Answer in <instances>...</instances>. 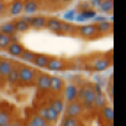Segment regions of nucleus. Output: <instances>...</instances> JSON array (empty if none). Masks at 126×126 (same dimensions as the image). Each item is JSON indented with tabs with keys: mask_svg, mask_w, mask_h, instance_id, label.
<instances>
[{
	"mask_svg": "<svg viewBox=\"0 0 126 126\" xmlns=\"http://www.w3.org/2000/svg\"><path fill=\"white\" fill-rule=\"evenodd\" d=\"M95 96H96V93H95L94 89H93L92 87H89V85L82 87V88L78 90V95H77V98H79V100H80V104L84 105L87 109L93 108Z\"/></svg>",
	"mask_w": 126,
	"mask_h": 126,
	"instance_id": "f257e3e1",
	"label": "nucleus"
},
{
	"mask_svg": "<svg viewBox=\"0 0 126 126\" xmlns=\"http://www.w3.org/2000/svg\"><path fill=\"white\" fill-rule=\"evenodd\" d=\"M35 77H36V72L33 69H31L30 67H20L19 68V79L24 83H32L35 80Z\"/></svg>",
	"mask_w": 126,
	"mask_h": 126,
	"instance_id": "f03ea898",
	"label": "nucleus"
},
{
	"mask_svg": "<svg viewBox=\"0 0 126 126\" xmlns=\"http://www.w3.org/2000/svg\"><path fill=\"white\" fill-rule=\"evenodd\" d=\"M38 115L42 116L46 121H48V122H53V121H56V120L58 119V115H59V114H58L53 108H51V106H46V108H41V109H40Z\"/></svg>",
	"mask_w": 126,
	"mask_h": 126,
	"instance_id": "7ed1b4c3",
	"label": "nucleus"
},
{
	"mask_svg": "<svg viewBox=\"0 0 126 126\" xmlns=\"http://www.w3.org/2000/svg\"><path fill=\"white\" fill-rule=\"evenodd\" d=\"M66 112H67V116H69V117H77L83 112V105L79 101H72L68 104Z\"/></svg>",
	"mask_w": 126,
	"mask_h": 126,
	"instance_id": "20e7f679",
	"label": "nucleus"
},
{
	"mask_svg": "<svg viewBox=\"0 0 126 126\" xmlns=\"http://www.w3.org/2000/svg\"><path fill=\"white\" fill-rule=\"evenodd\" d=\"M77 95H78V89H77L76 85L68 84V85L64 88V98H66V100H67L68 103L76 101Z\"/></svg>",
	"mask_w": 126,
	"mask_h": 126,
	"instance_id": "39448f33",
	"label": "nucleus"
},
{
	"mask_svg": "<svg viewBox=\"0 0 126 126\" xmlns=\"http://www.w3.org/2000/svg\"><path fill=\"white\" fill-rule=\"evenodd\" d=\"M63 88H64V84H63V80L62 78L59 77H51V80H49V89L54 93H59Z\"/></svg>",
	"mask_w": 126,
	"mask_h": 126,
	"instance_id": "423d86ee",
	"label": "nucleus"
},
{
	"mask_svg": "<svg viewBox=\"0 0 126 126\" xmlns=\"http://www.w3.org/2000/svg\"><path fill=\"white\" fill-rule=\"evenodd\" d=\"M93 67H94L95 71L103 72V71H105V69H108L110 67V61L108 58H105V57L104 58H98V59H95L93 62Z\"/></svg>",
	"mask_w": 126,
	"mask_h": 126,
	"instance_id": "0eeeda50",
	"label": "nucleus"
},
{
	"mask_svg": "<svg viewBox=\"0 0 126 126\" xmlns=\"http://www.w3.org/2000/svg\"><path fill=\"white\" fill-rule=\"evenodd\" d=\"M37 9H38V4L36 0H26L24 3L22 13H25L26 15H31V14H35Z\"/></svg>",
	"mask_w": 126,
	"mask_h": 126,
	"instance_id": "6e6552de",
	"label": "nucleus"
},
{
	"mask_svg": "<svg viewBox=\"0 0 126 126\" xmlns=\"http://www.w3.org/2000/svg\"><path fill=\"white\" fill-rule=\"evenodd\" d=\"M63 67H64V63H63L62 59H59V58H49L46 68L49 69V71H61V69H63Z\"/></svg>",
	"mask_w": 126,
	"mask_h": 126,
	"instance_id": "1a4fd4ad",
	"label": "nucleus"
},
{
	"mask_svg": "<svg viewBox=\"0 0 126 126\" xmlns=\"http://www.w3.org/2000/svg\"><path fill=\"white\" fill-rule=\"evenodd\" d=\"M46 22H47V19L42 15H38V16H35V17H31V21H30V27H33V29H43L46 26Z\"/></svg>",
	"mask_w": 126,
	"mask_h": 126,
	"instance_id": "9d476101",
	"label": "nucleus"
},
{
	"mask_svg": "<svg viewBox=\"0 0 126 126\" xmlns=\"http://www.w3.org/2000/svg\"><path fill=\"white\" fill-rule=\"evenodd\" d=\"M79 33L84 37H92V36H95L98 31H96L95 25H84L79 27Z\"/></svg>",
	"mask_w": 126,
	"mask_h": 126,
	"instance_id": "9b49d317",
	"label": "nucleus"
},
{
	"mask_svg": "<svg viewBox=\"0 0 126 126\" xmlns=\"http://www.w3.org/2000/svg\"><path fill=\"white\" fill-rule=\"evenodd\" d=\"M49 80H51V76L48 74H41L37 79V87L43 90V92H47L49 90Z\"/></svg>",
	"mask_w": 126,
	"mask_h": 126,
	"instance_id": "f8f14e48",
	"label": "nucleus"
},
{
	"mask_svg": "<svg viewBox=\"0 0 126 126\" xmlns=\"http://www.w3.org/2000/svg\"><path fill=\"white\" fill-rule=\"evenodd\" d=\"M6 49H8L9 54L15 56V57H20V54H21L22 51H24V47H22V45H20L19 42H11Z\"/></svg>",
	"mask_w": 126,
	"mask_h": 126,
	"instance_id": "ddd939ff",
	"label": "nucleus"
},
{
	"mask_svg": "<svg viewBox=\"0 0 126 126\" xmlns=\"http://www.w3.org/2000/svg\"><path fill=\"white\" fill-rule=\"evenodd\" d=\"M61 22H62V21H59L58 19H56V17H51V19L47 20V22H46V27H47L49 31H52V32H59Z\"/></svg>",
	"mask_w": 126,
	"mask_h": 126,
	"instance_id": "4468645a",
	"label": "nucleus"
},
{
	"mask_svg": "<svg viewBox=\"0 0 126 126\" xmlns=\"http://www.w3.org/2000/svg\"><path fill=\"white\" fill-rule=\"evenodd\" d=\"M48 59H49V57L46 56V54H36V57L33 59V63H35L36 67L46 68L47 67V63H48Z\"/></svg>",
	"mask_w": 126,
	"mask_h": 126,
	"instance_id": "2eb2a0df",
	"label": "nucleus"
},
{
	"mask_svg": "<svg viewBox=\"0 0 126 126\" xmlns=\"http://www.w3.org/2000/svg\"><path fill=\"white\" fill-rule=\"evenodd\" d=\"M22 8H24V3L21 0H16V1H14L10 6V14L13 16H17L22 13Z\"/></svg>",
	"mask_w": 126,
	"mask_h": 126,
	"instance_id": "dca6fc26",
	"label": "nucleus"
},
{
	"mask_svg": "<svg viewBox=\"0 0 126 126\" xmlns=\"http://www.w3.org/2000/svg\"><path fill=\"white\" fill-rule=\"evenodd\" d=\"M13 63L9 61V59H3V61H0V69H1V76L6 77L10 71L13 69Z\"/></svg>",
	"mask_w": 126,
	"mask_h": 126,
	"instance_id": "f3484780",
	"label": "nucleus"
},
{
	"mask_svg": "<svg viewBox=\"0 0 126 126\" xmlns=\"http://www.w3.org/2000/svg\"><path fill=\"white\" fill-rule=\"evenodd\" d=\"M99 8L104 14H110L114 10V1L112 0H101V4Z\"/></svg>",
	"mask_w": 126,
	"mask_h": 126,
	"instance_id": "a211bd4d",
	"label": "nucleus"
},
{
	"mask_svg": "<svg viewBox=\"0 0 126 126\" xmlns=\"http://www.w3.org/2000/svg\"><path fill=\"white\" fill-rule=\"evenodd\" d=\"M36 57V53L30 51V49H24L22 53L20 54V58L24 61V62H27V63H33V59Z\"/></svg>",
	"mask_w": 126,
	"mask_h": 126,
	"instance_id": "6ab92c4d",
	"label": "nucleus"
},
{
	"mask_svg": "<svg viewBox=\"0 0 126 126\" xmlns=\"http://www.w3.org/2000/svg\"><path fill=\"white\" fill-rule=\"evenodd\" d=\"M6 79L10 84H16L20 79H19V68L13 67V69L10 71V73L6 76Z\"/></svg>",
	"mask_w": 126,
	"mask_h": 126,
	"instance_id": "aec40b11",
	"label": "nucleus"
},
{
	"mask_svg": "<svg viewBox=\"0 0 126 126\" xmlns=\"http://www.w3.org/2000/svg\"><path fill=\"white\" fill-rule=\"evenodd\" d=\"M95 27H96V31H98V32H100V33H106V32L111 31L112 25H111V22H109V21H103V22H99L98 25H95Z\"/></svg>",
	"mask_w": 126,
	"mask_h": 126,
	"instance_id": "412c9836",
	"label": "nucleus"
},
{
	"mask_svg": "<svg viewBox=\"0 0 126 126\" xmlns=\"http://www.w3.org/2000/svg\"><path fill=\"white\" fill-rule=\"evenodd\" d=\"M0 32L1 33H5V35H13L15 32V26H14V22H5L0 26Z\"/></svg>",
	"mask_w": 126,
	"mask_h": 126,
	"instance_id": "4be33fe9",
	"label": "nucleus"
},
{
	"mask_svg": "<svg viewBox=\"0 0 126 126\" xmlns=\"http://www.w3.org/2000/svg\"><path fill=\"white\" fill-rule=\"evenodd\" d=\"M101 115H103V117H104L108 122H112V120H114V110H112L111 106H106V105H105V106L103 108Z\"/></svg>",
	"mask_w": 126,
	"mask_h": 126,
	"instance_id": "5701e85b",
	"label": "nucleus"
},
{
	"mask_svg": "<svg viewBox=\"0 0 126 126\" xmlns=\"http://www.w3.org/2000/svg\"><path fill=\"white\" fill-rule=\"evenodd\" d=\"M14 26H15V31H17V32H25V31H27L29 29H30V24L29 22H26L25 20H17L15 24H14Z\"/></svg>",
	"mask_w": 126,
	"mask_h": 126,
	"instance_id": "b1692460",
	"label": "nucleus"
},
{
	"mask_svg": "<svg viewBox=\"0 0 126 126\" xmlns=\"http://www.w3.org/2000/svg\"><path fill=\"white\" fill-rule=\"evenodd\" d=\"M96 16V14H95V11H93V10H89V11H84V13H80V14H78L74 19L77 20V21H84V20H88V19H92V17H95Z\"/></svg>",
	"mask_w": 126,
	"mask_h": 126,
	"instance_id": "393cba45",
	"label": "nucleus"
},
{
	"mask_svg": "<svg viewBox=\"0 0 126 126\" xmlns=\"http://www.w3.org/2000/svg\"><path fill=\"white\" fill-rule=\"evenodd\" d=\"M11 43V36L9 35H5V33H1L0 32V48H8L9 45Z\"/></svg>",
	"mask_w": 126,
	"mask_h": 126,
	"instance_id": "a878e982",
	"label": "nucleus"
},
{
	"mask_svg": "<svg viewBox=\"0 0 126 126\" xmlns=\"http://www.w3.org/2000/svg\"><path fill=\"white\" fill-rule=\"evenodd\" d=\"M30 122H32L35 126H49V125H48V121H46V120H45L42 116H40V115L32 116V119H31Z\"/></svg>",
	"mask_w": 126,
	"mask_h": 126,
	"instance_id": "bb28decb",
	"label": "nucleus"
},
{
	"mask_svg": "<svg viewBox=\"0 0 126 126\" xmlns=\"http://www.w3.org/2000/svg\"><path fill=\"white\" fill-rule=\"evenodd\" d=\"M105 103H106V99H105V95L101 94V93H98L96 96H95V100H94V105L96 108H104L105 106Z\"/></svg>",
	"mask_w": 126,
	"mask_h": 126,
	"instance_id": "cd10ccee",
	"label": "nucleus"
},
{
	"mask_svg": "<svg viewBox=\"0 0 126 126\" xmlns=\"http://www.w3.org/2000/svg\"><path fill=\"white\" fill-rule=\"evenodd\" d=\"M62 126H79V122L77 120V117H64L62 122Z\"/></svg>",
	"mask_w": 126,
	"mask_h": 126,
	"instance_id": "c85d7f7f",
	"label": "nucleus"
},
{
	"mask_svg": "<svg viewBox=\"0 0 126 126\" xmlns=\"http://www.w3.org/2000/svg\"><path fill=\"white\" fill-rule=\"evenodd\" d=\"M51 108H53L58 114H61L62 111H63V109H64V104H63V101L62 100H59V99H56V100H53L52 101V104H51Z\"/></svg>",
	"mask_w": 126,
	"mask_h": 126,
	"instance_id": "c756f323",
	"label": "nucleus"
},
{
	"mask_svg": "<svg viewBox=\"0 0 126 126\" xmlns=\"http://www.w3.org/2000/svg\"><path fill=\"white\" fill-rule=\"evenodd\" d=\"M72 30L71 24H68L67 21H62L61 22V27H59V33H68Z\"/></svg>",
	"mask_w": 126,
	"mask_h": 126,
	"instance_id": "7c9ffc66",
	"label": "nucleus"
},
{
	"mask_svg": "<svg viewBox=\"0 0 126 126\" xmlns=\"http://www.w3.org/2000/svg\"><path fill=\"white\" fill-rule=\"evenodd\" d=\"M10 122V115L6 111H0V126Z\"/></svg>",
	"mask_w": 126,
	"mask_h": 126,
	"instance_id": "2f4dec72",
	"label": "nucleus"
},
{
	"mask_svg": "<svg viewBox=\"0 0 126 126\" xmlns=\"http://www.w3.org/2000/svg\"><path fill=\"white\" fill-rule=\"evenodd\" d=\"M74 17H76V11L74 10H69L68 13L64 14V20L71 21V20H74Z\"/></svg>",
	"mask_w": 126,
	"mask_h": 126,
	"instance_id": "473e14b6",
	"label": "nucleus"
},
{
	"mask_svg": "<svg viewBox=\"0 0 126 126\" xmlns=\"http://www.w3.org/2000/svg\"><path fill=\"white\" fill-rule=\"evenodd\" d=\"M90 4H92V6H94V8H99L100 4H101V0H90Z\"/></svg>",
	"mask_w": 126,
	"mask_h": 126,
	"instance_id": "72a5a7b5",
	"label": "nucleus"
},
{
	"mask_svg": "<svg viewBox=\"0 0 126 126\" xmlns=\"http://www.w3.org/2000/svg\"><path fill=\"white\" fill-rule=\"evenodd\" d=\"M95 20L98 21V24H99V22H103V21H106V19H105L104 16H96Z\"/></svg>",
	"mask_w": 126,
	"mask_h": 126,
	"instance_id": "f704fd0d",
	"label": "nucleus"
},
{
	"mask_svg": "<svg viewBox=\"0 0 126 126\" xmlns=\"http://www.w3.org/2000/svg\"><path fill=\"white\" fill-rule=\"evenodd\" d=\"M4 9H5V5H4V3H3V0H0V14L4 11Z\"/></svg>",
	"mask_w": 126,
	"mask_h": 126,
	"instance_id": "c9c22d12",
	"label": "nucleus"
},
{
	"mask_svg": "<svg viewBox=\"0 0 126 126\" xmlns=\"http://www.w3.org/2000/svg\"><path fill=\"white\" fill-rule=\"evenodd\" d=\"M61 1H63V3H66V4H68V3L73 1V0H61Z\"/></svg>",
	"mask_w": 126,
	"mask_h": 126,
	"instance_id": "e433bc0d",
	"label": "nucleus"
},
{
	"mask_svg": "<svg viewBox=\"0 0 126 126\" xmlns=\"http://www.w3.org/2000/svg\"><path fill=\"white\" fill-rule=\"evenodd\" d=\"M52 3H54V4H58V3H61V0H51Z\"/></svg>",
	"mask_w": 126,
	"mask_h": 126,
	"instance_id": "4c0bfd02",
	"label": "nucleus"
},
{
	"mask_svg": "<svg viewBox=\"0 0 126 126\" xmlns=\"http://www.w3.org/2000/svg\"><path fill=\"white\" fill-rule=\"evenodd\" d=\"M1 126H11V124H10V122H8V124H5V125H1Z\"/></svg>",
	"mask_w": 126,
	"mask_h": 126,
	"instance_id": "58836bf2",
	"label": "nucleus"
},
{
	"mask_svg": "<svg viewBox=\"0 0 126 126\" xmlns=\"http://www.w3.org/2000/svg\"><path fill=\"white\" fill-rule=\"evenodd\" d=\"M11 126H22L21 124H14V125H11Z\"/></svg>",
	"mask_w": 126,
	"mask_h": 126,
	"instance_id": "ea45409f",
	"label": "nucleus"
},
{
	"mask_svg": "<svg viewBox=\"0 0 126 126\" xmlns=\"http://www.w3.org/2000/svg\"><path fill=\"white\" fill-rule=\"evenodd\" d=\"M108 126H114V125H112V122H109V125H108Z\"/></svg>",
	"mask_w": 126,
	"mask_h": 126,
	"instance_id": "a19ab883",
	"label": "nucleus"
},
{
	"mask_svg": "<svg viewBox=\"0 0 126 126\" xmlns=\"http://www.w3.org/2000/svg\"><path fill=\"white\" fill-rule=\"evenodd\" d=\"M0 76H1V69H0Z\"/></svg>",
	"mask_w": 126,
	"mask_h": 126,
	"instance_id": "79ce46f5",
	"label": "nucleus"
}]
</instances>
